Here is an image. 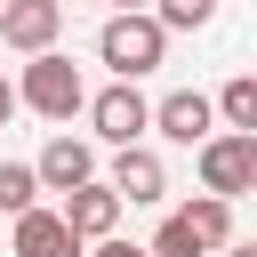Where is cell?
<instances>
[{"mask_svg": "<svg viewBox=\"0 0 257 257\" xmlns=\"http://www.w3.org/2000/svg\"><path fill=\"white\" fill-rule=\"evenodd\" d=\"M16 257H88V241H72L56 209H24L16 217Z\"/></svg>", "mask_w": 257, "mask_h": 257, "instance_id": "30bf717a", "label": "cell"}, {"mask_svg": "<svg viewBox=\"0 0 257 257\" xmlns=\"http://www.w3.org/2000/svg\"><path fill=\"white\" fill-rule=\"evenodd\" d=\"M24 209H40L32 161H0V217H24Z\"/></svg>", "mask_w": 257, "mask_h": 257, "instance_id": "4fadbf2b", "label": "cell"}, {"mask_svg": "<svg viewBox=\"0 0 257 257\" xmlns=\"http://www.w3.org/2000/svg\"><path fill=\"white\" fill-rule=\"evenodd\" d=\"M8 120H16V80L0 72V128H8Z\"/></svg>", "mask_w": 257, "mask_h": 257, "instance_id": "e0dca14e", "label": "cell"}, {"mask_svg": "<svg viewBox=\"0 0 257 257\" xmlns=\"http://www.w3.org/2000/svg\"><path fill=\"white\" fill-rule=\"evenodd\" d=\"M209 112H217L233 137H257V80H249V72H233V80L217 88V104H209Z\"/></svg>", "mask_w": 257, "mask_h": 257, "instance_id": "7c38bea8", "label": "cell"}, {"mask_svg": "<svg viewBox=\"0 0 257 257\" xmlns=\"http://www.w3.org/2000/svg\"><path fill=\"white\" fill-rule=\"evenodd\" d=\"M56 217H64V233H72V241H112L120 201L104 193V177H88V185H72V193H64V209H56Z\"/></svg>", "mask_w": 257, "mask_h": 257, "instance_id": "9c48e42d", "label": "cell"}, {"mask_svg": "<svg viewBox=\"0 0 257 257\" xmlns=\"http://www.w3.org/2000/svg\"><path fill=\"white\" fill-rule=\"evenodd\" d=\"M80 104H88V80H80V64H72L64 48L24 56V72H16V112H40L48 128H64V120H80Z\"/></svg>", "mask_w": 257, "mask_h": 257, "instance_id": "6da1fadb", "label": "cell"}, {"mask_svg": "<svg viewBox=\"0 0 257 257\" xmlns=\"http://www.w3.org/2000/svg\"><path fill=\"white\" fill-rule=\"evenodd\" d=\"M104 8H112V16H128V8H153V0H104Z\"/></svg>", "mask_w": 257, "mask_h": 257, "instance_id": "d6986e66", "label": "cell"}, {"mask_svg": "<svg viewBox=\"0 0 257 257\" xmlns=\"http://www.w3.org/2000/svg\"><path fill=\"white\" fill-rule=\"evenodd\" d=\"M88 177H96V145H88V137H64V128H56V137L40 145V161H32V185H40V193H72V185H88Z\"/></svg>", "mask_w": 257, "mask_h": 257, "instance_id": "8992f818", "label": "cell"}, {"mask_svg": "<svg viewBox=\"0 0 257 257\" xmlns=\"http://www.w3.org/2000/svg\"><path fill=\"white\" fill-rule=\"evenodd\" d=\"M96 257H145V241H120L112 233V241H96Z\"/></svg>", "mask_w": 257, "mask_h": 257, "instance_id": "2e32d148", "label": "cell"}, {"mask_svg": "<svg viewBox=\"0 0 257 257\" xmlns=\"http://www.w3.org/2000/svg\"><path fill=\"white\" fill-rule=\"evenodd\" d=\"M177 217H185V233H193V241H201V257H209V249H225V241H233V201H209V193H193V201H185V209H177Z\"/></svg>", "mask_w": 257, "mask_h": 257, "instance_id": "8fae6325", "label": "cell"}, {"mask_svg": "<svg viewBox=\"0 0 257 257\" xmlns=\"http://www.w3.org/2000/svg\"><path fill=\"white\" fill-rule=\"evenodd\" d=\"M153 137H169V145H209V137H217L209 96H201V88H169V96L153 104Z\"/></svg>", "mask_w": 257, "mask_h": 257, "instance_id": "ba28073f", "label": "cell"}, {"mask_svg": "<svg viewBox=\"0 0 257 257\" xmlns=\"http://www.w3.org/2000/svg\"><path fill=\"white\" fill-rule=\"evenodd\" d=\"M64 40V0H0V48L48 56Z\"/></svg>", "mask_w": 257, "mask_h": 257, "instance_id": "5b68a950", "label": "cell"}, {"mask_svg": "<svg viewBox=\"0 0 257 257\" xmlns=\"http://www.w3.org/2000/svg\"><path fill=\"white\" fill-rule=\"evenodd\" d=\"M225 257H257V241H225Z\"/></svg>", "mask_w": 257, "mask_h": 257, "instance_id": "ac0fdd59", "label": "cell"}, {"mask_svg": "<svg viewBox=\"0 0 257 257\" xmlns=\"http://www.w3.org/2000/svg\"><path fill=\"white\" fill-rule=\"evenodd\" d=\"M193 169H201V193L209 201H241V193H257V137L217 128L209 145H193Z\"/></svg>", "mask_w": 257, "mask_h": 257, "instance_id": "277c9868", "label": "cell"}, {"mask_svg": "<svg viewBox=\"0 0 257 257\" xmlns=\"http://www.w3.org/2000/svg\"><path fill=\"white\" fill-rule=\"evenodd\" d=\"M96 56L112 64V80H145V72H161V56H169V32H161L145 8H128V16H104V32H96Z\"/></svg>", "mask_w": 257, "mask_h": 257, "instance_id": "7a4b0ae2", "label": "cell"}, {"mask_svg": "<svg viewBox=\"0 0 257 257\" xmlns=\"http://www.w3.org/2000/svg\"><path fill=\"white\" fill-rule=\"evenodd\" d=\"M145 16H153V24H161V32H201V24H209V16H217V0H153V8H145Z\"/></svg>", "mask_w": 257, "mask_h": 257, "instance_id": "5bb4252c", "label": "cell"}, {"mask_svg": "<svg viewBox=\"0 0 257 257\" xmlns=\"http://www.w3.org/2000/svg\"><path fill=\"white\" fill-rule=\"evenodd\" d=\"M145 257H201V241H193V233H185V217L169 209V217L153 225V241H145Z\"/></svg>", "mask_w": 257, "mask_h": 257, "instance_id": "9a60e30c", "label": "cell"}, {"mask_svg": "<svg viewBox=\"0 0 257 257\" xmlns=\"http://www.w3.org/2000/svg\"><path fill=\"white\" fill-rule=\"evenodd\" d=\"M80 112H88V145H112V153H120V145H145V128H153V96H145L137 80L96 88Z\"/></svg>", "mask_w": 257, "mask_h": 257, "instance_id": "3957f363", "label": "cell"}, {"mask_svg": "<svg viewBox=\"0 0 257 257\" xmlns=\"http://www.w3.org/2000/svg\"><path fill=\"white\" fill-rule=\"evenodd\" d=\"M104 193L128 209V201H161L169 193V169H161V153L153 145H120L112 153V169H104Z\"/></svg>", "mask_w": 257, "mask_h": 257, "instance_id": "52a82bcc", "label": "cell"}]
</instances>
